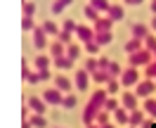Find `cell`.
I'll list each match as a JSON object with an SVG mask.
<instances>
[{
  "label": "cell",
  "instance_id": "cell-1",
  "mask_svg": "<svg viewBox=\"0 0 156 128\" xmlns=\"http://www.w3.org/2000/svg\"><path fill=\"white\" fill-rule=\"evenodd\" d=\"M107 100H109V93H107V90H97V93L88 100V104H85V109H83V123H85V126L95 123V119H97V114L104 109Z\"/></svg>",
  "mask_w": 156,
  "mask_h": 128
},
{
  "label": "cell",
  "instance_id": "cell-2",
  "mask_svg": "<svg viewBox=\"0 0 156 128\" xmlns=\"http://www.w3.org/2000/svg\"><path fill=\"white\" fill-rule=\"evenodd\" d=\"M151 59H154V52L142 48V50H137V52H133V55L128 57V64H130V67H147Z\"/></svg>",
  "mask_w": 156,
  "mask_h": 128
},
{
  "label": "cell",
  "instance_id": "cell-3",
  "mask_svg": "<svg viewBox=\"0 0 156 128\" xmlns=\"http://www.w3.org/2000/svg\"><path fill=\"white\" fill-rule=\"evenodd\" d=\"M154 93H156V81L154 79H144V81H140V83L135 86V95L142 97V100L151 97Z\"/></svg>",
  "mask_w": 156,
  "mask_h": 128
},
{
  "label": "cell",
  "instance_id": "cell-4",
  "mask_svg": "<svg viewBox=\"0 0 156 128\" xmlns=\"http://www.w3.org/2000/svg\"><path fill=\"white\" fill-rule=\"evenodd\" d=\"M121 83H123V88H133V86H137V83H140V71H137V67H128V69H123V74H121Z\"/></svg>",
  "mask_w": 156,
  "mask_h": 128
},
{
  "label": "cell",
  "instance_id": "cell-5",
  "mask_svg": "<svg viewBox=\"0 0 156 128\" xmlns=\"http://www.w3.org/2000/svg\"><path fill=\"white\" fill-rule=\"evenodd\" d=\"M64 95H66V93H62L59 88H48L45 93H43L45 102H48V104H52V107H59V104L64 102Z\"/></svg>",
  "mask_w": 156,
  "mask_h": 128
},
{
  "label": "cell",
  "instance_id": "cell-6",
  "mask_svg": "<svg viewBox=\"0 0 156 128\" xmlns=\"http://www.w3.org/2000/svg\"><path fill=\"white\" fill-rule=\"evenodd\" d=\"M90 79H92V74H90V71L85 69V67H83V69H78V71H76L73 86H76V88L80 90V93H83V90H88V86H90Z\"/></svg>",
  "mask_w": 156,
  "mask_h": 128
},
{
  "label": "cell",
  "instance_id": "cell-7",
  "mask_svg": "<svg viewBox=\"0 0 156 128\" xmlns=\"http://www.w3.org/2000/svg\"><path fill=\"white\" fill-rule=\"evenodd\" d=\"M78 38V43H90V40H95V29H90V26H85V24H78V29H76V33H73Z\"/></svg>",
  "mask_w": 156,
  "mask_h": 128
},
{
  "label": "cell",
  "instance_id": "cell-8",
  "mask_svg": "<svg viewBox=\"0 0 156 128\" xmlns=\"http://www.w3.org/2000/svg\"><path fill=\"white\" fill-rule=\"evenodd\" d=\"M31 33H33V45H36L38 50H45V48H48V31L43 29V26H36Z\"/></svg>",
  "mask_w": 156,
  "mask_h": 128
},
{
  "label": "cell",
  "instance_id": "cell-9",
  "mask_svg": "<svg viewBox=\"0 0 156 128\" xmlns=\"http://www.w3.org/2000/svg\"><path fill=\"white\" fill-rule=\"evenodd\" d=\"M26 104H29L31 112H36V114H45V109H48V102H45V97H38V95H29Z\"/></svg>",
  "mask_w": 156,
  "mask_h": 128
},
{
  "label": "cell",
  "instance_id": "cell-10",
  "mask_svg": "<svg viewBox=\"0 0 156 128\" xmlns=\"http://www.w3.org/2000/svg\"><path fill=\"white\" fill-rule=\"evenodd\" d=\"M137 95L135 93H130V90H126V93H123V95H121V104H123V107L128 109V112H133V109H137Z\"/></svg>",
  "mask_w": 156,
  "mask_h": 128
},
{
  "label": "cell",
  "instance_id": "cell-11",
  "mask_svg": "<svg viewBox=\"0 0 156 128\" xmlns=\"http://www.w3.org/2000/svg\"><path fill=\"white\" fill-rule=\"evenodd\" d=\"M107 17L114 21V24H116V21H121V19H126V7H123V5H114V2H111Z\"/></svg>",
  "mask_w": 156,
  "mask_h": 128
},
{
  "label": "cell",
  "instance_id": "cell-12",
  "mask_svg": "<svg viewBox=\"0 0 156 128\" xmlns=\"http://www.w3.org/2000/svg\"><path fill=\"white\" fill-rule=\"evenodd\" d=\"M114 121H116L118 126H130V112H128V109L121 104V107L114 112Z\"/></svg>",
  "mask_w": 156,
  "mask_h": 128
},
{
  "label": "cell",
  "instance_id": "cell-13",
  "mask_svg": "<svg viewBox=\"0 0 156 128\" xmlns=\"http://www.w3.org/2000/svg\"><path fill=\"white\" fill-rule=\"evenodd\" d=\"M73 62H76V59H71L69 55H64V57H52V64H55V69H59V71L71 69V67H73Z\"/></svg>",
  "mask_w": 156,
  "mask_h": 128
},
{
  "label": "cell",
  "instance_id": "cell-14",
  "mask_svg": "<svg viewBox=\"0 0 156 128\" xmlns=\"http://www.w3.org/2000/svg\"><path fill=\"white\" fill-rule=\"evenodd\" d=\"M149 31H151V26H144V24H140V21L130 26V33H133V38H142V40H144L147 36H149Z\"/></svg>",
  "mask_w": 156,
  "mask_h": 128
},
{
  "label": "cell",
  "instance_id": "cell-15",
  "mask_svg": "<svg viewBox=\"0 0 156 128\" xmlns=\"http://www.w3.org/2000/svg\"><path fill=\"white\" fill-rule=\"evenodd\" d=\"M64 55H66V45L62 40H55L50 45V57H64Z\"/></svg>",
  "mask_w": 156,
  "mask_h": 128
},
{
  "label": "cell",
  "instance_id": "cell-16",
  "mask_svg": "<svg viewBox=\"0 0 156 128\" xmlns=\"http://www.w3.org/2000/svg\"><path fill=\"white\" fill-rule=\"evenodd\" d=\"M95 40L104 48V45H109V43L114 40V33H111V31H95Z\"/></svg>",
  "mask_w": 156,
  "mask_h": 128
},
{
  "label": "cell",
  "instance_id": "cell-17",
  "mask_svg": "<svg viewBox=\"0 0 156 128\" xmlns=\"http://www.w3.org/2000/svg\"><path fill=\"white\" fill-rule=\"evenodd\" d=\"M142 48H144V40L142 38H130L126 43V52L128 55H133V52H137V50H142Z\"/></svg>",
  "mask_w": 156,
  "mask_h": 128
},
{
  "label": "cell",
  "instance_id": "cell-18",
  "mask_svg": "<svg viewBox=\"0 0 156 128\" xmlns=\"http://www.w3.org/2000/svg\"><path fill=\"white\" fill-rule=\"evenodd\" d=\"M55 88H59L62 93H69V90H71V81H69L66 76L57 74V76H55Z\"/></svg>",
  "mask_w": 156,
  "mask_h": 128
},
{
  "label": "cell",
  "instance_id": "cell-19",
  "mask_svg": "<svg viewBox=\"0 0 156 128\" xmlns=\"http://www.w3.org/2000/svg\"><path fill=\"white\" fill-rule=\"evenodd\" d=\"M111 79H114V76L109 74V69H97L92 74V81H95V83H109Z\"/></svg>",
  "mask_w": 156,
  "mask_h": 128
},
{
  "label": "cell",
  "instance_id": "cell-20",
  "mask_svg": "<svg viewBox=\"0 0 156 128\" xmlns=\"http://www.w3.org/2000/svg\"><path fill=\"white\" fill-rule=\"evenodd\" d=\"M144 114H147V112H140V109H133V112H130V126L140 128L142 123H144Z\"/></svg>",
  "mask_w": 156,
  "mask_h": 128
},
{
  "label": "cell",
  "instance_id": "cell-21",
  "mask_svg": "<svg viewBox=\"0 0 156 128\" xmlns=\"http://www.w3.org/2000/svg\"><path fill=\"white\" fill-rule=\"evenodd\" d=\"M111 26H114V21L109 19V17H99V19L95 21L92 29H95V31H111Z\"/></svg>",
  "mask_w": 156,
  "mask_h": 128
},
{
  "label": "cell",
  "instance_id": "cell-22",
  "mask_svg": "<svg viewBox=\"0 0 156 128\" xmlns=\"http://www.w3.org/2000/svg\"><path fill=\"white\" fill-rule=\"evenodd\" d=\"M90 5H92L99 14H107L109 7H111V2H109V0H90Z\"/></svg>",
  "mask_w": 156,
  "mask_h": 128
},
{
  "label": "cell",
  "instance_id": "cell-23",
  "mask_svg": "<svg viewBox=\"0 0 156 128\" xmlns=\"http://www.w3.org/2000/svg\"><path fill=\"white\" fill-rule=\"evenodd\" d=\"M114 121V114L111 112H107V109H102L97 114V119H95V123H99V126H107V123H111Z\"/></svg>",
  "mask_w": 156,
  "mask_h": 128
},
{
  "label": "cell",
  "instance_id": "cell-24",
  "mask_svg": "<svg viewBox=\"0 0 156 128\" xmlns=\"http://www.w3.org/2000/svg\"><path fill=\"white\" fill-rule=\"evenodd\" d=\"M29 119H31V123H33V128H45L48 126V119L43 116V114H36V112H33Z\"/></svg>",
  "mask_w": 156,
  "mask_h": 128
},
{
  "label": "cell",
  "instance_id": "cell-25",
  "mask_svg": "<svg viewBox=\"0 0 156 128\" xmlns=\"http://www.w3.org/2000/svg\"><path fill=\"white\" fill-rule=\"evenodd\" d=\"M144 112L156 121V100H154V97H147V100H144Z\"/></svg>",
  "mask_w": 156,
  "mask_h": 128
},
{
  "label": "cell",
  "instance_id": "cell-26",
  "mask_svg": "<svg viewBox=\"0 0 156 128\" xmlns=\"http://www.w3.org/2000/svg\"><path fill=\"white\" fill-rule=\"evenodd\" d=\"M80 50H83V48H80V43H71V45H66V55L71 59H78V57H80Z\"/></svg>",
  "mask_w": 156,
  "mask_h": 128
},
{
  "label": "cell",
  "instance_id": "cell-27",
  "mask_svg": "<svg viewBox=\"0 0 156 128\" xmlns=\"http://www.w3.org/2000/svg\"><path fill=\"white\" fill-rule=\"evenodd\" d=\"M71 2H73V0H55V2H52V14H62L64 7L71 5Z\"/></svg>",
  "mask_w": 156,
  "mask_h": 128
},
{
  "label": "cell",
  "instance_id": "cell-28",
  "mask_svg": "<svg viewBox=\"0 0 156 128\" xmlns=\"http://www.w3.org/2000/svg\"><path fill=\"white\" fill-rule=\"evenodd\" d=\"M33 64H36V69H48L50 64H52V57H45V55H38Z\"/></svg>",
  "mask_w": 156,
  "mask_h": 128
},
{
  "label": "cell",
  "instance_id": "cell-29",
  "mask_svg": "<svg viewBox=\"0 0 156 128\" xmlns=\"http://www.w3.org/2000/svg\"><path fill=\"white\" fill-rule=\"evenodd\" d=\"M78 104V97L76 95H71V93H66V95H64V102H62V107L64 109H73Z\"/></svg>",
  "mask_w": 156,
  "mask_h": 128
},
{
  "label": "cell",
  "instance_id": "cell-30",
  "mask_svg": "<svg viewBox=\"0 0 156 128\" xmlns=\"http://www.w3.org/2000/svg\"><path fill=\"white\" fill-rule=\"evenodd\" d=\"M121 86H123V83H121V79H111V81L107 83V93H109V95H116Z\"/></svg>",
  "mask_w": 156,
  "mask_h": 128
},
{
  "label": "cell",
  "instance_id": "cell-31",
  "mask_svg": "<svg viewBox=\"0 0 156 128\" xmlns=\"http://www.w3.org/2000/svg\"><path fill=\"white\" fill-rule=\"evenodd\" d=\"M83 48H85V52H88V55H99V48H102V45H99L97 40H90V43H85Z\"/></svg>",
  "mask_w": 156,
  "mask_h": 128
},
{
  "label": "cell",
  "instance_id": "cell-32",
  "mask_svg": "<svg viewBox=\"0 0 156 128\" xmlns=\"http://www.w3.org/2000/svg\"><path fill=\"white\" fill-rule=\"evenodd\" d=\"M118 107H121V102H118V100L114 97V95H109V100H107V104H104V109H107V112H111V114H114V112H116Z\"/></svg>",
  "mask_w": 156,
  "mask_h": 128
},
{
  "label": "cell",
  "instance_id": "cell-33",
  "mask_svg": "<svg viewBox=\"0 0 156 128\" xmlns=\"http://www.w3.org/2000/svg\"><path fill=\"white\" fill-rule=\"evenodd\" d=\"M83 12H85V17H88V19L92 21V24H95V21H97L99 17H102V14H99V12L95 10V7H92V5H88V7H85V10H83Z\"/></svg>",
  "mask_w": 156,
  "mask_h": 128
},
{
  "label": "cell",
  "instance_id": "cell-34",
  "mask_svg": "<svg viewBox=\"0 0 156 128\" xmlns=\"http://www.w3.org/2000/svg\"><path fill=\"white\" fill-rule=\"evenodd\" d=\"M144 76H147V79H154V81H156V59H151V62L144 67Z\"/></svg>",
  "mask_w": 156,
  "mask_h": 128
},
{
  "label": "cell",
  "instance_id": "cell-35",
  "mask_svg": "<svg viewBox=\"0 0 156 128\" xmlns=\"http://www.w3.org/2000/svg\"><path fill=\"white\" fill-rule=\"evenodd\" d=\"M43 29L48 31V36H59V29L55 21H43Z\"/></svg>",
  "mask_w": 156,
  "mask_h": 128
},
{
  "label": "cell",
  "instance_id": "cell-36",
  "mask_svg": "<svg viewBox=\"0 0 156 128\" xmlns=\"http://www.w3.org/2000/svg\"><path fill=\"white\" fill-rule=\"evenodd\" d=\"M73 38H76V36H73L71 31H59V36H57V40H62L64 45H71V40H73Z\"/></svg>",
  "mask_w": 156,
  "mask_h": 128
},
{
  "label": "cell",
  "instance_id": "cell-37",
  "mask_svg": "<svg viewBox=\"0 0 156 128\" xmlns=\"http://www.w3.org/2000/svg\"><path fill=\"white\" fill-rule=\"evenodd\" d=\"M36 24H33V17H21V31H33Z\"/></svg>",
  "mask_w": 156,
  "mask_h": 128
},
{
  "label": "cell",
  "instance_id": "cell-38",
  "mask_svg": "<svg viewBox=\"0 0 156 128\" xmlns=\"http://www.w3.org/2000/svg\"><path fill=\"white\" fill-rule=\"evenodd\" d=\"M85 69H88L90 74H95V71L99 69V64H97V57H88V62H85Z\"/></svg>",
  "mask_w": 156,
  "mask_h": 128
},
{
  "label": "cell",
  "instance_id": "cell-39",
  "mask_svg": "<svg viewBox=\"0 0 156 128\" xmlns=\"http://www.w3.org/2000/svg\"><path fill=\"white\" fill-rule=\"evenodd\" d=\"M78 29V24L73 19H64V24H62V31H71V33H76Z\"/></svg>",
  "mask_w": 156,
  "mask_h": 128
},
{
  "label": "cell",
  "instance_id": "cell-40",
  "mask_svg": "<svg viewBox=\"0 0 156 128\" xmlns=\"http://www.w3.org/2000/svg\"><path fill=\"white\" fill-rule=\"evenodd\" d=\"M144 48H147V50H151V52L156 50V36H154V33H149V36L144 38Z\"/></svg>",
  "mask_w": 156,
  "mask_h": 128
},
{
  "label": "cell",
  "instance_id": "cell-41",
  "mask_svg": "<svg viewBox=\"0 0 156 128\" xmlns=\"http://www.w3.org/2000/svg\"><path fill=\"white\" fill-rule=\"evenodd\" d=\"M36 14V5L29 2V0H24V17H33Z\"/></svg>",
  "mask_w": 156,
  "mask_h": 128
},
{
  "label": "cell",
  "instance_id": "cell-42",
  "mask_svg": "<svg viewBox=\"0 0 156 128\" xmlns=\"http://www.w3.org/2000/svg\"><path fill=\"white\" fill-rule=\"evenodd\" d=\"M109 74H111L114 79H116V76H121V74H123L121 64H118V62H111V64H109Z\"/></svg>",
  "mask_w": 156,
  "mask_h": 128
},
{
  "label": "cell",
  "instance_id": "cell-43",
  "mask_svg": "<svg viewBox=\"0 0 156 128\" xmlns=\"http://www.w3.org/2000/svg\"><path fill=\"white\" fill-rule=\"evenodd\" d=\"M26 81H29V83H40V81H43V74L36 69V71H31L29 76H26Z\"/></svg>",
  "mask_w": 156,
  "mask_h": 128
},
{
  "label": "cell",
  "instance_id": "cell-44",
  "mask_svg": "<svg viewBox=\"0 0 156 128\" xmlns=\"http://www.w3.org/2000/svg\"><path fill=\"white\" fill-rule=\"evenodd\" d=\"M97 64H99V69H109L111 59H107V57H97Z\"/></svg>",
  "mask_w": 156,
  "mask_h": 128
},
{
  "label": "cell",
  "instance_id": "cell-45",
  "mask_svg": "<svg viewBox=\"0 0 156 128\" xmlns=\"http://www.w3.org/2000/svg\"><path fill=\"white\" fill-rule=\"evenodd\" d=\"M21 128H33V123H31V119H24V121H21Z\"/></svg>",
  "mask_w": 156,
  "mask_h": 128
},
{
  "label": "cell",
  "instance_id": "cell-46",
  "mask_svg": "<svg viewBox=\"0 0 156 128\" xmlns=\"http://www.w3.org/2000/svg\"><path fill=\"white\" fill-rule=\"evenodd\" d=\"M142 2H144V0H126V5H133V7H135V5H142Z\"/></svg>",
  "mask_w": 156,
  "mask_h": 128
},
{
  "label": "cell",
  "instance_id": "cell-47",
  "mask_svg": "<svg viewBox=\"0 0 156 128\" xmlns=\"http://www.w3.org/2000/svg\"><path fill=\"white\" fill-rule=\"evenodd\" d=\"M151 126H154V123H151L149 119H144V123H142V126H140V128H151Z\"/></svg>",
  "mask_w": 156,
  "mask_h": 128
},
{
  "label": "cell",
  "instance_id": "cell-48",
  "mask_svg": "<svg viewBox=\"0 0 156 128\" xmlns=\"http://www.w3.org/2000/svg\"><path fill=\"white\" fill-rule=\"evenodd\" d=\"M149 7H151V14H156V0H151V5H149Z\"/></svg>",
  "mask_w": 156,
  "mask_h": 128
},
{
  "label": "cell",
  "instance_id": "cell-49",
  "mask_svg": "<svg viewBox=\"0 0 156 128\" xmlns=\"http://www.w3.org/2000/svg\"><path fill=\"white\" fill-rule=\"evenodd\" d=\"M151 31L156 33V14H154V19H151Z\"/></svg>",
  "mask_w": 156,
  "mask_h": 128
},
{
  "label": "cell",
  "instance_id": "cell-50",
  "mask_svg": "<svg viewBox=\"0 0 156 128\" xmlns=\"http://www.w3.org/2000/svg\"><path fill=\"white\" fill-rule=\"evenodd\" d=\"M118 123H114V121H111V123H107V126H102V128H116Z\"/></svg>",
  "mask_w": 156,
  "mask_h": 128
},
{
  "label": "cell",
  "instance_id": "cell-51",
  "mask_svg": "<svg viewBox=\"0 0 156 128\" xmlns=\"http://www.w3.org/2000/svg\"><path fill=\"white\" fill-rule=\"evenodd\" d=\"M85 128H102L99 123H90V126H85Z\"/></svg>",
  "mask_w": 156,
  "mask_h": 128
},
{
  "label": "cell",
  "instance_id": "cell-52",
  "mask_svg": "<svg viewBox=\"0 0 156 128\" xmlns=\"http://www.w3.org/2000/svg\"><path fill=\"white\" fill-rule=\"evenodd\" d=\"M154 59H156V50H154Z\"/></svg>",
  "mask_w": 156,
  "mask_h": 128
},
{
  "label": "cell",
  "instance_id": "cell-53",
  "mask_svg": "<svg viewBox=\"0 0 156 128\" xmlns=\"http://www.w3.org/2000/svg\"><path fill=\"white\" fill-rule=\"evenodd\" d=\"M130 128H135V126H130Z\"/></svg>",
  "mask_w": 156,
  "mask_h": 128
}]
</instances>
